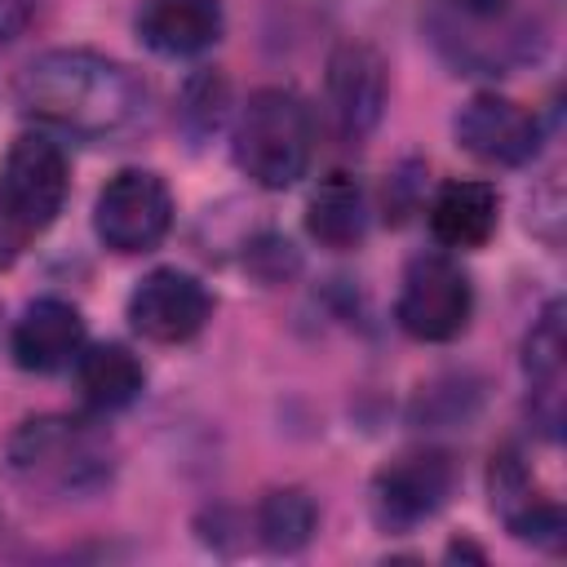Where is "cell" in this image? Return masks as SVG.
Segmentation results:
<instances>
[{
	"instance_id": "cell-5",
	"label": "cell",
	"mask_w": 567,
	"mask_h": 567,
	"mask_svg": "<svg viewBox=\"0 0 567 567\" xmlns=\"http://www.w3.org/2000/svg\"><path fill=\"white\" fill-rule=\"evenodd\" d=\"M66 199V155L44 133H22L0 173V266H9L31 235H40Z\"/></svg>"
},
{
	"instance_id": "cell-9",
	"label": "cell",
	"mask_w": 567,
	"mask_h": 567,
	"mask_svg": "<svg viewBox=\"0 0 567 567\" xmlns=\"http://www.w3.org/2000/svg\"><path fill=\"white\" fill-rule=\"evenodd\" d=\"M213 315V297L208 288L186 275V270H151L133 297H128V323L133 332H142L146 341H159V346H177V341H190Z\"/></svg>"
},
{
	"instance_id": "cell-21",
	"label": "cell",
	"mask_w": 567,
	"mask_h": 567,
	"mask_svg": "<svg viewBox=\"0 0 567 567\" xmlns=\"http://www.w3.org/2000/svg\"><path fill=\"white\" fill-rule=\"evenodd\" d=\"M447 554H452V558H478V563H483V549H474L470 540H456V545H452Z\"/></svg>"
},
{
	"instance_id": "cell-8",
	"label": "cell",
	"mask_w": 567,
	"mask_h": 567,
	"mask_svg": "<svg viewBox=\"0 0 567 567\" xmlns=\"http://www.w3.org/2000/svg\"><path fill=\"white\" fill-rule=\"evenodd\" d=\"M456 487V465L439 447L403 452L372 478V518L385 532H408L425 518H434Z\"/></svg>"
},
{
	"instance_id": "cell-11",
	"label": "cell",
	"mask_w": 567,
	"mask_h": 567,
	"mask_svg": "<svg viewBox=\"0 0 567 567\" xmlns=\"http://www.w3.org/2000/svg\"><path fill=\"white\" fill-rule=\"evenodd\" d=\"M456 142L483 159V164H527L540 146V124L532 111H523L518 102L509 97H496V93H478L461 106L456 115Z\"/></svg>"
},
{
	"instance_id": "cell-20",
	"label": "cell",
	"mask_w": 567,
	"mask_h": 567,
	"mask_svg": "<svg viewBox=\"0 0 567 567\" xmlns=\"http://www.w3.org/2000/svg\"><path fill=\"white\" fill-rule=\"evenodd\" d=\"M505 527H509L518 540H532V545H545V549H558V545H563V532H567L563 509H558L554 501H545V496H532V501H523L514 514H505Z\"/></svg>"
},
{
	"instance_id": "cell-15",
	"label": "cell",
	"mask_w": 567,
	"mask_h": 567,
	"mask_svg": "<svg viewBox=\"0 0 567 567\" xmlns=\"http://www.w3.org/2000/svg\"><path fill=\"white\" fill-rule=\"evenodd\" d=\"M430 230L447 248H478L496 230V190L487 182H447L430 204Z\"/></svg>"
},
{
	"instance_id": "cell-12",
	"label": "cell",
	"mask_w": 567,
	"mask_h": 567,
	"mask_svg": "<svg viewBox=\"0 0 567 567\" xmlns=\"http://www.w3.org/2000/svg\"><path fill=\"white\" fill-rule=\"evenodd\" d=\"M84 350V319L75 306L58 297H40L22 310L13 328V359L27 372H58L75 363Z\"/></svg>"
},
{
	"instance_id": "cell-7",
	"label": "cell",
	"mask_w": 567,
	"mask_h": 567,
	"mask_svg": "<svg viewBox=\"0 0 567 567\" xmlns=\"http://www.w3.org/2000/svg\"><path fill=\"white\" fill-rule=\"evenodd\" d=\"M173 221V195L164 177L146 168L115 173L97 204H93V230L111 252H146L168 235Z\"/></svg>"
},
{
	"instance_id": "cell-3",
	"label": "cell",
	"mask_w": 567,
	"mask_h": 567,
	"mask_svg": "<svg viewBox=\"0 0 567 567\" xmlns=\"http://www.w3.org/2000/svg\"><path fill=\"white\" fill-rule=\"evenodd\" d=\"M111 470V439L80 416H31L9 439V474L35 496H93Z\"/></svg>"
},
{
	"instance_id": "cell-19",
	"label": "cell",
	"mask_w": 567,
	"mask_h": 567,
	"mask_svg": "<svg viewBox=\"0 0 567 567\" xmlns=\"http://www.w3.org/2000/svg\"><path fill=\"white\" fill-rule=\"evenodd\" d=\"M226 102H230V93H226V80L217 71L190 75L186 89H182V124H186V133L195 142H204L208 133H217L221 120H226Z\"/></svg>"
},
{
	"instance_id": "cell-13",
	"label": "cell",
	"mask_w": 567,
	"mask_h": 567,
	"mask_svg": "<svg viewBox=\"0 0 567 567\" xmlns=\"http://www.w3.org/2000/svg\"><path fill=\"white\" fill-rule=\"evenodd\" d=\"M137 35L164 58L204 53L221 35V0H146L137 13Z\"/></svg>"
},
{
	"instance_id": "cell-1",
	"label": "cell",
	"mask_w": 567,
	"mask_h": 567,
	"mask_svg": "<svg viewBox=\"0 0 567 567\" xmlns=\"http://www.w3.org/2000/svg\"><path fill=\"white\" fill-rule=\"evenodd\" d=\"M13 102L35 124L84 142H120L151 120L142 80L124 62L89 49H49L31 58L18 71Z\"/></svg>"
},
{
	"instance_id": "cell-6",
	"label": "cell",
	"mask_w": 567,
	"mask_h": 567,
	"mask_svg": "<svg viewBox=\"0 0 567 567\" xmlns=\"http://www.w3.org/2000/svg\"><path fill=\"white\" fill-rule=\"evenodd\" d=\"M474 310V288L470 275L443 257V252H421L408 261L403 270V288H399V328L416 341H452L465 332Z\"/></svg>"
},
{
	"instance_id": "cell-10",
	"label": "cell",
	"mask_w": 567,
	"mask_h": 567,
	"mask_svg": "<svg viewBox=\"0 0 567 567\" xmlns=\"http://www.w3.org/2000/svg\"><path fill=\"white\" fill-rule=\"evenodd\" d=\"M385 93H390L385 62L372 44L346 40L332 49V58H328V111H332V124L346 142H363L381 124Z\"/></svg>"
},
{
	"instance_id": "cell-18",
	"label": "cell",
	"mask_w": 567,
	"mask_h": 567,
	"mask_svg": "<svg viewBox=\"0 0 567 567\" xmlns=\"http://www.w3.org/2000/svg\"><path fill=\"white\" fill-rule=\"evenodd\" d=\"M315 523H319V509L301 487H275L257 505V536L275 554H297L301 545H310Z\"/></svg>"
},
{
	"instance_id": "cell-16",
	"label": "cell",
	"mask_w": 567,
	"mask_h": 567,
	"mask_svg": "<svg viewBox=\"0 0 567 567\" xmlns=\"http://www.w3.org/2000/svg\"><path fill=\"white\" fill-rule=\"evenodd\" d=\"M75 381H80V394L97 408V412H115V408H128L137 394H142V363L133 350L115 346V341H102V346H89L80 350L75 359Z\"/></svg>"
},
{
	"instance_id": "cell-2",
	"label": "cell",
	"mask_w": 567,
	"mask_h": 567,
	"mask_svg": "<svg viewBox=\"0 0 567 567\" xmlns=\"http://www.w3.org/2000/svg\"><path fill=\"white\" fill-rule=\"evenodd\" d=\"M430 44L461 75H514L545 53L549 27L532 0H434Z\"/></svg>"
},
{
	"instance_id": "cell-4",
	"label": "cell",
	"mask_w": 567,
	"mask_h": 567,
	"mask_svg": "<svg viewBox=\"0 0 567 567\" xmlns=\"http://www.w3.org/2000/svg\"><path fill=\"white\" fill-rule=\"evenodd\" d=\"M315 151V124L297 93L257 89L235 124V164L266 190H284L306 177Z\"/></svg>"
},
{
	"instance_id": "cell-14",
	"label": "cell",
	"mask_w": 567,
	"mask_h": 567,
	"mask_svg": "<svg viewBox=\"0 0 567 567\" xmlns=\"http://www.w3.org/2000/svg\"><path fill=\"white\" fill-rule=\"evenodd\" d=\"M563 301H549L545 315L536 319V328L527 332V346H523V368H527V381H532V416L540 425L545 439L558 434V421H563Z\"/></svg>"
},
{
	"instance_id": "cell-17",
	"label": "cell",
	"mask_w": 567,
	"mask_h": 567,
	"mask_svg": "<svg viewBox=\"0 0 567 567\" xmlns=\"http://www.w3.org/2000/svg\"><path fill=\"white\" fill-rule=\"evenodd\" d=\"M306 230L323 248H354L368 230V204H363L359 182L346 173L319 182V190L306 204Z\"/></svg>"
}]
</instances>
